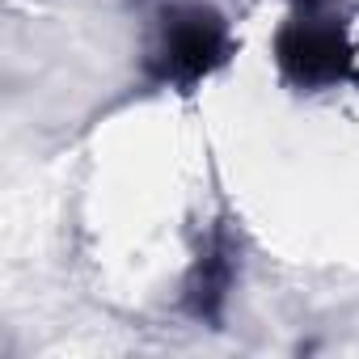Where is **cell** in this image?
<instances>
[{
    "instance_id": "1",
    "label": "cell",
    "mask_w": 359,
    "mask_h": 359,
    "mask_svg": "<svg viewBox=\"0 0 359 359\" xmlns=\"http://www.w3.org/2000/svg\"><path fill=\"white\" fill-rule=\"evenodd\" d=\"M224 51H229V30L216 9L177 5L161 18V39H156L152 55L161 64V81L195 85L216 64H224Z\"/></svg>"
},
{
    "instance_id": "2",
    "label": "cell",
    "mask_w": 359,
    "mask_h": 359,
    "mask_svg": "<svg viewBox=\"0 0 359 359\" xmlns=\"http://www.w3.org/2000/svg\"><path fill=\"white\" fill-rule=\"evenodd\" d=\"M279 55H283V68H287V72H296L304 85H313V81H325V76L338 72V60H334V55H342V43H338L334 30H325V26L300 18V22L279 39Z\"/></svg>"
}]
</instances>
